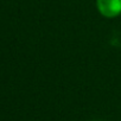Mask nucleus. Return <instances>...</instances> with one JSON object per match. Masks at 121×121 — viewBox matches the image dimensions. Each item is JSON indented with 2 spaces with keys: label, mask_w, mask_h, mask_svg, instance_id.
<instances>
[{
  "label": "nucleus",
  "mask_w": 121,
  "mask_h": 121,
  "mask_svg": "<svg viewBox=\"0 0 121 121\" xmlns=\"http://www.w3.org/2000/svg\"><path fill=\"white\" fill-rule=\"evenodd\" d=\"M99 12L106 18H115L121 14V0H96Z\"/></svg>",
  "instance_id": "1"
}]
</instances>
